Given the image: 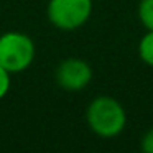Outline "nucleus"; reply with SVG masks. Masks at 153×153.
Here are the masks:
<instances>
[{"instance_id": "1", "label": "nucleus", "mask_w": 153, "mask_h": 153, "mask_svg": "<svg viewBox=\"0 0 153 153\" xmlns=\"http://www.w3.org/2000/svg\"><path fill=\"white\" fill-rule=\"evenodd\" d=\"M87 123L91 130L99 137H115L123 130L127 115L123 107L114 97H96L87 107Z\"/></svg>"}, {"instance_id": "2", "label": "nucleus", "mask_w": 153, "mask_h": 153, "mask_svg": "<svg viewBox=\"0 0 153 153\" xmlns=\"http://www.w3.org/2000/svg\"><path fill=\"white\" fill-rule=\"evenodd\" d=\"M35 58V45L28 35L8 31L0 36V66L8 73L27 69Z\"/></svg>"}, {"instance_id": "3", "label": "nucleus", "mask_w": 153, "mask_h": 153, "mask_svg": "<svg viewBox=\"0 0 153 153\" xmlns=\"http://www.w3.org/2000/svg\"><path fill=\"white\" fill-rule=\"evenodd\" d=\"M92 0H50L48 20L59 30H76L91 17Z\"/></svg>"}, {"instance_id": "4", "label": "nucleus", "mask_w": 153, "mask_h": 153, "mask_svg": "<svg viewBox=\"0 0 153 153\" xmlns=\"http://www.w3.org/2000/svg\"><path fill=\"white\" fill-rule=\"evenodd\" d=\"M56 82L61 89L77 92L82 91L92 79V69L86 61L79 58L64 59L56 69Z\"/></svg>"}, {"instance_id": "5", "label": "nucleus", "mask_w": 153, "mask_h": 153, "mask_svg": "<svg viewBox=\"0 0 153 153\" xmlns=\"http://www.w3.org/2000/svg\"><path fill=\"white\" fill-rule=\"evenodd\" d=\"M138 53L148 66H153V30H148V33L140 40Z\"/></svg>"}, {"instance_id": "6", "label": "nucleus", "mask_w": 153, "mask_h": 153, "mask_svg": "<svg viewBox=\"0 0 153 153\" xmlns=\"http://www.w3.org/2000/svg\"><path fill=\"white\" fill-rule=\"evenodd\" d=\"M138 17L146 30H153V0H140Z\"/></svg>"}, {"instance_id": "7", "label": "nucleus", "mask_w": 153, "mask_h": 153, "mask_svg": "<svg viewBox=\"0 0 153 153\" xmlns=\"http://www.w3.org/2000/svg\"><path fill=\"white\" fill-rule=\"evenodd\" d=\"M10 89V73L0 66V99H4Z\"/></svg>"}, {"instance_id": "8", "label": "nucleus", "mask_w": 153, "mask_h": 153, "mask_svg": "<svg viewBox=\"0 0 153 153\" xmlns=\"http://www.w3.org/2000/svg\"><path fill=\"white\" fill-rule=\"evenodd\" d=\"M142 148L146 153H153V128L146 132V135L142 140Z\"/></svg>"}]
</instances>
